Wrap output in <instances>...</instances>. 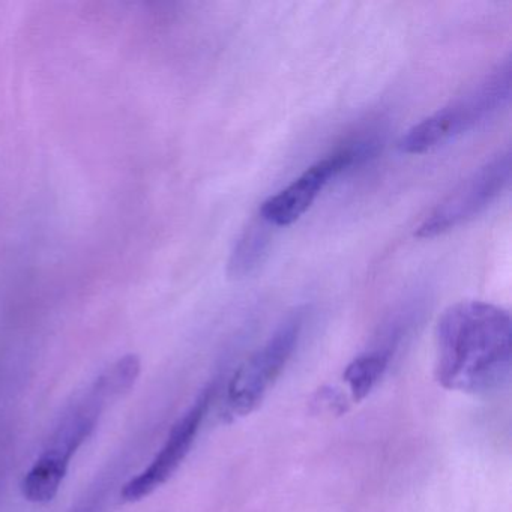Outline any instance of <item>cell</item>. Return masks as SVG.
Wrapping results in <instances>:
<instances>
[{
    "instance_id": "obj_1",
    "label": "cell",
    "mask_w": 512,
    "mask_h": 512,
    "mask_svg": "<svg viewBox=\"0 0 512 512\" xmlns=\"http://www.w3.org/2000/svg\"><path fill=\"white\" fill-rule=\"evenodd\" d=\"M434 347V377L442 388L464 394L497 391L511 377V316L488 302H457L437 320Z\"/></svg>"
},
{
    "instance_id": "obj_2",
    "label": "cell",
    "mask_w": 512,
    "mask_h": 512,
    "mask_svg": "<svg viewBox=\"0 0 512 512\" xmlns=\"http://www.w3.org/2000/svg\"><path fill=\"white\" fill-rule=\"evenodd\" d=\"M140 359L127 355L107 368L80 400L71 406L50 436L41 457L22 481L26 500L47 503L55 499L71 458L97 427L104 409L136 383Z\"/></svg>"
},
{
    "instance_id": "obj_3",
    "label": "cell",
    "mask_w": 512,
    "mask_h": 512,
    "mask_svg": "<svg viewBox=\"0 0 512 512\" xmlns=\"http://www.w3.org/2000/svg\"><path fill=\"white\" fill-rule=\"evenodd\" d=\"M511 74L508 58L461 97L413 125L401 137L400 151L409 155L425 154L496 116L511 100Z\"/></svg>"
},
{
    "instance_id": "obj_4",
    "label": "cell",
    "mask_w": 512,
    "mask_h": 512,
    "mask_svg": "<svg viewBox=\"0 0 512 512\" xmlns=\"http://www.w3.org/2000/svg\"><path fill=\"white\" fill-rule=\"evenodd\" d=\"M302 328L304 314L295 311L275 329L263 346L236 368L224 395V412L227 416L241 418L259 407L289 364L301 340Z\"/></svg>"
},
{
    "instance_id": "obj_5",
    "label": "cell",
    "mask_w": 512,
    "mask_h": 512,
    "mask_svg": "<svg viewBox=\"0 0 512 512\" xmlns=\"http://www.w3.org/2000/svg\"><path fill=\"white\" fill-rule=\"evenodd\" d=\"M511 170V152H500L454 188L416 227L415 236L436 238L475 220L502 196Z\"/></svg>"
},
{
    "instance_id": "obj_6",
    "label": "cell",
    "mask_w": 512,
    "mask_h": 512,
    "mask_svg": "<svg viewBox=\"0 0 512 512\" xmlns=\"http://www.w3.org/2000/svg\"><path fill=\"white\" fill-rule=\"evenodd\" d=\"M371 145L359 143L347 146L308 167L301 176L274 196L269 197L259 209V217L272 227H287L299 220L316 202L323 188L346 172L353 164L370 154Z\"/></svg>"
},
{
    "instance_id": "obj_7",
    "label": "cell",
    "mask_w": 512,
    "mask_h": 512,
    "mask_svg": "<svg viewBox=\"0 0 512 512\" xmlns=\"http://www.w3.org/2000/svg\"><path fill=\"white\" fill-rule=\"evenodd\" d=\"M211 398L212 389H205L199 395L193 406L173 425L172 431L157 457L136 478L125 484L121 493L122 499L127 502L145 499L172 478L173 473L179 469L182 461L190 452L191 446L194 445L200 425H202L209 404H211Z\"/></svg>"
},
{
    "instance_id": "obj_8",
    "label": "cell",
    "mask_w": 512,
    "mask_h": 512,
    "mask_svg": "<svg viewBox=\"0 0 512 512\" xmlns=\"http://www.w3.org/2000/svg\"><path fill=\"white\" fill-rule=\"evenodd\" d=\"M272 229L274 227L271 224L257 217L242 230L230 253L227 265L230 277L241 280L253 274L262 265L271 245Z\"/></svg>"
},
{
    "instance_id": "obj_9",
    "label": "cell",
    "mask_w": 512,
    "mask_h": 512,
    "mask_svg": "<svg viewBox=\"0 0 512 512\" xmlns=\"http://www.w3.org/2000/svg\"><path fill=\"white\" fill-rule=\"evenodd\" d=\"M391 356V350L388 349L371 350L362 353L347 365L343 379L349 385L353 401L364 400L376 388L388 370Z\"/></svg>"
}]
</instances>
